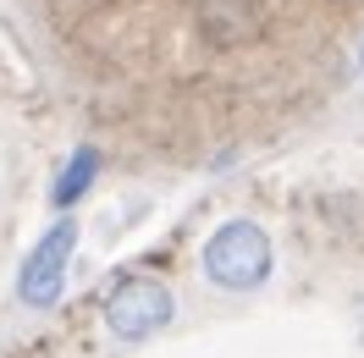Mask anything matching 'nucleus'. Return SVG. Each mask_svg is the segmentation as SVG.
<instances>
[{
  "label": "nucleus",
  "instance_id": "1",
  "mask_svg": "<svg viewBox=\"0 0 364 358\" xmlns=\"http://www.w3.org/2000/svg\"><path fill=\"white\" fill-rule=\"evenodd\" d=\"M205 276L227 292H254L271 276V237L254 221H227L205 243Z\"/></svg>",
  "mask_w": 364,
  "mask_h": 358
},
{
  "label": "nucleus",
  "instance_id": "2",
  "mask_svg": "<svg viewBox=\"0 0 364 358\" xmlns=\"http://www.w3.org/2000/svg\"><path fill=\"white\" fill-rule=\"evenodd\" d=\"M171 314H177V303H171V292L160 287L155 276H127L105 298V331L122 336V342H144V336L166 331Z\"/></svg>",
  "mask_w": 364,
  "mask_h": 358
},
{
  "label": "nucleus",
  "instance_id": "3",
  "mask_svg": "<svg viewBox=\"0 0 364 358\" xmlns=\"http://www.w3.org/2000/svg\"><path fill=\"white\" fill-rule=\"evenodd\" d=\"M72 243H77V226L72 221H55L45 232V243L28 254L23 276H17V298H23L28 309H50L61 287H67V259H72Z\"/></svg>",
  "mask_w": 364,
  "mask_h": 358
},
{
  "label": "nucleus",
  "instance_id": "4",
  "mask_svg": "<svg viewBox=\"0 0 364 358\" xmlns=\"http://www.w3.org/2000/svg\"><path fill=\"white\" fill-rule=\"evenodd\" d=\"M94 177H100V155H94V149H77V155L67 160V171L55 177V188H50V204H61V210H67V204H77L83 193H89Z\"/></svg>",
  "mask_w": 364,
  "mask_h": 358
}]
</instances>
